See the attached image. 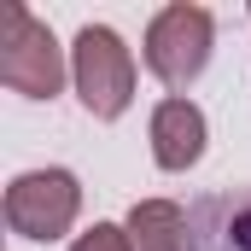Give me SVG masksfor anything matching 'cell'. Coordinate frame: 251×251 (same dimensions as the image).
I'll return each instance as SVG.
<instances>
[{"label":"cell","mask_w":251,"mask_h":251,"mask_svg":"<svg viewBox=\"0 0 251 251\" xmlns=\"http://www.w3.org/2000/svg\"><path fill=\"white\" fill-rule=\"evenodd\" d=\"M70 82L88 117L117 123L134 105V53L123 47V35L111 24H82L70 41Z\"/></svg>","instance_id":"1"},{"label":"cell","mask_w":251,"mask_h":251,"mask_svg":"<svg viewBox=\"0 0 251 251\" xmlns=\"http://www.w3.org/2000/svg\"><path fill=\"white\" fill-rule=\"evenodd\" d=\"M210 47H216V18H210L204 6H187V0H176V6L152 12L140 59H146V70H152L164 88H176V94H181V88H193V82L204 76V64H210Z\"/></svg>","instance_id":"2"},{"label":"cell","mask_w":251,"mask_h":251,"mask_svg":"<svg viewBox=\"0 0 251 251\" xmlns=\"http://www.w3.org/2000/svg\"><path fill=\"white\" fill-rule=\"evenodd\" d=\"M70 76L64 47L53 29L29 12V6H6V29H0V82L24 100H53Z\"/></svg>","instance_id":"3"},{"label":"cell","mask_w":251,"mask_h":251,"mask_svg":"<svg viewBox=\"0 0 251 251\" xmlns=\"http://www.w3.org/2000/svg\"><path fill=\"white\" fill-rule=\"evenodd\" d=\"M76 216H82V181L70 176V170H24V176H12V187H6V228L18 234V240H41V246H53L64 240L70 228H76Z\"/></svg>","instance_id":"4"},{"label":"cell","mask_w":251,"mask_h":251,"mask_svg":"<svg viewBox=\"0 0 251 251\" xmlns=\"http://www.w3.org/2000/svg\"><path fill=\"white\" fill-rule=\"evenodd\" d=\"M152 164L158 170H170V176H187L193 164L204 158V140H210V123H204V111L181 100V94H170V100H158L152 105Z\"/></svg>","instance_id":"5"},{"label":"cell","mask_w":251,"mask_h":251,"mask_svg":"<svg viewBox=\"0 0 251 251\" xmlns=\"http://www.w3.org/2000/svg\"><path fill=\"white\" fill-rule=\"evenodd\" d=\"M187 251H251V187H222L187 210Z\"/></svg>","instance_id":"6"},{"label":"cell","mask_w":251,"mask_h":251,"mask_svg":"<svg viewBox=\"0 0 251 251\" xmlns=\"http://www.w3.org/2000/svg\"><path fill=\"white\" fill-rule=\"evenodd\" d=\"M123 228L134 251H187V210L176 199H140Z\"/></svg>","instance_id":"7"},{"label":"cell","mask_w":251,"mask_h":251,"mask_svg":"<svg viewBox=\"0 0 251 251\" xmlns=\"http://www.w3.org/2000/svg\"><path fill=\"white\" fill-rule=\"evenodd\" d=\"M70 251H134V240H128L123 222H94L70 240Z\"/></svg>","instance_id":"8"}]
</instances>
